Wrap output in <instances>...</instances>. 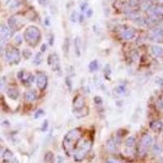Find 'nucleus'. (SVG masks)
<instances>
[{"label": "nucleus", "instance_id": "nucleus-1", "mask_svg": "<svg viewBox=\"0 0 163 163\" xmlns=\"http://www.w3.org/2000/svg\"><path fill=\"white\" fill-rule=\"evenodd\" d=\"M82 137V131L80 129H73L69 131L64 136L63 140L62 145L64 152L67 155H70L73 150L75 149V146L79 141L80 138Z\"/></svg>", "mask_w": 163, "mask_h": 163}, {"label": "nucleus", "instance_id": "nucleus-2", "mask_svg": "<svg viewBox=\"0 0 163 163\" xmlns=\"http://www.w3.org/2000/svg\"><path fill=\"white\" fill-rule=\"evenodd\" d=\"M24 39L30 45H37L41 39L40 30L35 26H29L24 33Z\"/></svg>", "mask_w": 163, "mask_h": 163}, {"label": "nucleus", "instance_id": "nucleus-3", "mask_svg": "<svg viewBox=\"0 0 163 163\" xmlns=\"http://www.w3.org/2000/svg\"><path fill=\"white\" fill-rule=\"evenodd\" d=\"M91 146H92V143L90 140L84 142L83 144L80 146V148L77 149L75 154H74V161H82V160H84V158L86 157L88 152H90Z\"/></svg>", "mask_w": 163, "mask_h": 163}, {"label": "nucleus", "instance_id": "nucleus-4", "mask_svg": "<svg viewBox=\"0 0 163 163\" xmlns=\"http://www.w3.org/2000/svg\"><path fill=\"white\" fill-rule=\"evenodd\" d=\"M6 60L10 63H19L21 60V53L16 48H10L5 52Z\"/></svg>", "mask_w": 163, "mask_h": 163}, {"label": "nucleus", "instance_id": "nucleus-5", "mask_svg": "<svg viewBox=\"0 0 163 163\" xmlns=\"http://www.w3.org/2000/svg\"><path fill=\"white\" fill-rule=\"evenodd\" d=\"M152 143H153V139L150 135H144L142 137L141 140H140V152H145L147 149L150 148L152 146Z\"/></svg>", "mask_w": 163, "mask_h": 163}, {"label": "nucleus", "instance_id": "nucleus-6", "mask_svg": "<svg viewBox=\"0 0 163 163\" xmlns=\"http://www.w3.org/2000/svg\"><path fill=\"white\" fill-rule=\"evenodd\" d=\"M149 39L152 42L155 43H160L163 41V30L161 27H157L155 28L151 31Z\"/></svg>", "mask_w": 163, "mask_h": 163}, {"label": "nucleus", "instance_id": "nucleus-7", "mask_svg": "<svg viewBox=\"0 0 163 163\" xmlns=\"http://www.w3.org/2000/svg\"><path fill=\"white\" fill-rule=\"evenodd\" d=\"M47 82H48L47 77L45 74L41 73V74H39V75L37 76L36 84L39 90H44V89L47 87Z\"/></svg>", "mask_w": 163, "mask_h": 163}, {"label": "nucleus", "instance_id": "nucleus-8", "mask_svg": "<svg viewBox=\"0 0 163 163\" xmlns=\"http://www.w3.org/2000/svg\"><path fill=\"white\" fill-rule=\"evenodd\" d=\"M47 64H48V65H51L53 68V69H56V70L60 69V60H59L58 56L56 54H52L48 56Z\"/></svg>", "mask_w": 163, "mask_h": 163}, {"label": "nucleus", "instance_id": "nucleus-9", "mask_svg": "<svg viewBox=\"0 0 163 163\" xmlns=\"http://www.w3.org/2000/svg\"><path fill=\"white\" fill-rule=\"evenodd\" d=\"M12 30L5 25H0V39L6 41L12 36Z\"/></svg>", "mask_w": 163, "mask_h": 163}, {"label": "nucleus", "instance_id": "nucleus-10", "mask_svg": "<svg viewBox=\"0 0 163 163\" xmlns=\"http://www.w3.org/2000/svg\"><path fill=\"white\" fill-rule=\"evenodd\" d=\"M73 108L74 110H79L83 109L85 107V100H84L83 96L81 95H78L74 98L73 102Z\"/></svg>", "mask_w": 163, "mask_h": 163}, {"label": "nucleus", "instance_id": "nucleus-11", "mask_svg": "<svg viewBox=\"0 0 163 163\" xmlns=\"http://www.w3.org/2000/svg\"><path fill=\"white\" fill-rule=\"evenodd\" d=\"M135 30L132 28L127 29L126 30H124V32L122 33V38L125 40H131L133 39L135 37Z\"/></svg>", "mask_w": 163, "mask_h": 163}, {"label": "nucleus", "instance_id": "nucleus-12", "mask_svg": "<svg viewBox=\"0 0 163 163\" xmlns=\"http://www.w3.org/2000/svg\"><path fill=\"white\" fill-rule=\"evenodd\" d=\"M7 96L10 98V99L13 100H16L19 97V91L17 90V88L16 87H9L7 88Z\"/></svg>", "mask_w": 163, "mask_h": 163}, {"label": "nucleus", "instance_id": "nucleus-13", "mask_svg": "<svg viewBox=\"0 0 163 163\" xmlns=\"http://www.w3.org/2000/svg\"><path fill=\"white\" fill-rule=\"evenodd\" d=\"M8 26L9 28L12 30H16L20 28L19 26V20L16 18V16H13L8 19Z\"/></svg>", "mask_w": 163, "mask_h": 163}, {"label": "nucleus", "instance_id": "nucleus-14", "mask_svg": "<svg viewBox=\"0 0 163 163\" xmlns=\"http://www.w3.org/2000/svg\"><path fill=\"white\" fill-rule=\"evenodd\" d=\"M24 97H25V100L28 102H33L35 101L37 98V93L34 90H30L27 91L25 95H24Z\"/></svg>", "mask_w": 163, "mask_h": 163}, {"label": "nucleus", "instance_id": "nucleus-15", "mask_svg": "<svg viewBox=\"0 0 163 163\" xmlns=\"http://www.w3.org/2000/svg\"><path fill=\"white\" fill-rule=\"evenodd\" d=\"M152 54L156 57H161L163 56V48L158 45H153L151 47Z\"/></svg>", "mask_w": 163, "mask_h": 163}, {"label": "nucleus", "instance_id": "nucleus-16", "mask_svg": "<svg viewBox=\"0 0 163 163\" xmlns=\"http://www.w3.org/2000/svg\"><path fill=\"white\" fill-rule=\"evenodd\" d=\"M74 50H75V54L77 57L81 56V39L79 37H77L74 39Z\"/></svg>", "mask_w": 163, "mask_h": 163}, {"label": "nucleus", "instance_id": "nucleus-17", "mask_svg": "<svg viewBox=\"0 0 163 163\" xmlns=\"http://www.w3.org/2000/svg\"><path fill=\"white\" fill-rule=\"evenodd\" d=\"M150 127L152 131H158L163 127V123L161 122V121H158V120L153 121V122H152L150 123Z\"/></svg>", "mask_w": 163, "mask_h": 163}, {"label": "nucleus", "instance_id": "nucleus-18", "mask_svg": "<svg viewBox=\"0 0 163 163\" xmlns=\"http://www.w3.org/2000/svg\"><path fill=\"white\" fill-rule=\"evenodd\" d=\"M106 146H107L108 150L111 151V152L116 150V148H118L116 145V142H115V140H112V139H110V140H108L107 144H106Z\"/></svg>", "mask_w": 163, "mask_h": 163}, {"label": "nucleus", "instance_id": "nucleus-19", "mask_svg": "<svg viewBox=\"0 0 163 163\" xmlns=\"http://www.w3.org/2000/svg\"><path fill=\"white\" fill-rule=\"evenodd\" d=\"M55 157L52 152H47L44 156V161L45 163H54Z\"/></svg>", "mask_w": 163, "mask_h": 163}, {"label": "nucleus", "instance_id": "nucleus-20", "mask_svg": "<svg viewBox=\"0 0 163 163\" xmlns=\"http://www.w3.org/2000/svg\"><path fill=\"white\" fill-rule=\"evenodd\" d=\"M135 144V138L133 136H130L127 139L126 142H125V145L127 148H133Z\"/></svg>", "mask_w": 163, "mask_h": 163}, {"label": "nucleus", "instance_id": "nucleus-21", "mask_svg": "<svg viewBox=\"0 0 163 163\" xmlns=\"http://www.w3.org/2000/svg\"><path fill=\"white\" fill-rule=\"evenodd\" d=\"M43 60V56L42 55L41 52L38 53L36 56H35V58H34V60H33V64H35V65H39V64H42Z\"/></svg>", "mask_w": 163, "mask_h": 163}, {"label": "nucleus", "instance_id": "nucleus-22", "mask_svg": "<svg viewBox=\"0 0 163 163\" xmlns=\"http://www.w3.org/2000/svg\"><path fill=\"white\" fill-rule=\"evenodd\" d=\"M99 68V63L96 60H92V61H91L90 64H89V70L91 72H95V71H96Z\"/></svg>", "mask_w": 163, "mask_h": 163}, {"label": "nucleus", "instance_id": "nucleus-23", "mask_svg": "<svg viewBox=\"0 0 163 163\" xmlns=\"http://www.w3.org/2000/svg\"><path fill=\"white\" fill-rule=\"evenodd\" d=\"M152 6V5L151 4V2H149V1H147V0L144 1L143 2H140V7H141V9L143 11L148 12V9L150 8Z\"/></svg>", "mask_w": 163, "mask_h": 163}, {"label": "nucleus", "instance_id": "nucleus-24", "mask_svg": "<svg viewBox=\"0 0 163 163\" xmlns=\"http://www.w3.org/2000/svg\"><path fill=\"white\" fill-rule=\"evenodd\" d=\"M2 157H3V159L6 160V161H9V160H11L12 158L13 157V153L8 149H6V150L3 152L2 153Z\"/></svg>", "mask_w": 163, "mask_h": 163}, {"label": "nucleus", "instance_id": "nucleus-25", "mask_svg": "<svg viewBox=\"0 0 163 163\" xmlns=\"http://www.w3.org/2000/svg\"><path fill=\"white\" fill-rule=\"evenodd\" d=\"M7 82L5 77H0V92H2L6 88Z\"/></svg>", "mask_w": 163, "mask_h": 163}, {"label": "nucleus", "instance_id": "nucleus-26", "mask_svg": "<svg viewBox=\"0 0 163 163\" xmlns=\"http://www.w3.org/2000/svg\"><path fill=\"white\" fill-rule=\"evenodd\" d=\"M23 56L25 57V58L26 59V60H28V59H30L31 56H32V52L30 51V49H28V48H26V49H24L23 51Z\"/></svg>", "mask_w": 163, "mask_h": 163}, {"label": "nucleus", "instance_id": "nucleus-27", "mask_svg": "<svg viewBox=\"0 0 163 163\" xmlns=\"http://www.w3.org/2000/svg\"><path fill=\"white\" fill-rule=\"evenodd\" d=\"M128 4L130 7H135L140 4V0H129Z\"/></svg>", "mask_w": 163, "mask_h": 163}, {"label": "nucleus", "instance_id": "nucleus-28", "mask_svg": "<svg viewBox=\"0 0 163 163\" xmlns=\"http://www.w3.org/2000/svg\"><path fill=\"white\" fill-rule=\"evenodd\" d=\"M114 91H115L117 94L122 95V94H123V93H125V91H126V88H125V86H118V87L115 88Z\"/></svg>", "mask_w": 163, "mask_h": 163}, {"label": "nucleus", "instance_id": "nucleus-29", "mask_svg": "<svg viewBox=\"0 0 163 163\" xmlns=\"http://www.w3.org/2000/svg\"><path fill=\"white\" fill-rule=\"evenodd\" d=\"M69 48V39H65V41H64V45H63V50H64V53H65V55H67V53H68Z\"/></svg>", "mask_w": 163, "mask_h": 163}, {"label": "nucleus", "instance_id": "nucleus-30", "mask_svg": "<svg viewBox=\"0 0 163 163\" xmlns=\"http://www.w3.org/2000/svg\"><path fill=\"white\" fill-rule=\"evenodd\" d=\"M48 127H49V122H48V121L44 120L43 122V124H42V128H41V131H43V132H45V131H47Z\"/></svg>", "mask_w": 163, "mask_h": 163}, {"label": "nucleus", "instance_id": "nucleus-31", "mask_svg": "<svg viewBox=\"0 0 163 163\" xmlns=\"http://www.w3.org/2000/svg\"><path fill=\"white\" fill-rule=\"evenodd\" d=\"M77 19H78V14H77V12L74 11L72 14H71L70 21L72 22H73V23H75V22L77 21Z\"/></svg>", "mask_w": 163, "mask_h": 163}, {"label": "nucleus", "instance_id": "nucleus-32", "mask_svg": "<svg viewBox=\"0 0 163 163\" xmlns=\"http://www.w3.org/2000/svg\"><path fill=\"white\" fill-rule=\"evenodd\" d=\"M44 115V111L43 109H39L35 112V118H40L41 117H43Z\"/></svg>", "mask_w": 163, "mask_h": 163}, {"label": "nucleus", "instance_id": "nucleus-33", "mask_svg": "<svg viewBox=\"0 0 163 163\" xmlns=\"http://www.w3.org/2000/svg\"><path fill=\"white\" fill-rule=\"evenodd\" d=\"M14 41H15V43L16 45H21L22 43V38L21 36H20V35H16L15 37V39H14Z\"/></svg>", "mask_w": 163, "mask_h": 163}, {"label": "nucleus", "instance_id": "nucleus-34", "mask_svg": "<svg viewBox=\"0 0 163 163\" xmlns=\"http://www.w3.org/2000/svg\"><path fill=\"white\" fill-rule=\"evenodd\" d=\"M161 151V147L159 144H156L154 146H153V152H156V153H158Z\"/></svg>", "mask_w": 163, "mask_h": 163}, {"label": "nucleus", "instance_id": "nucleus-35", "mask_svg": "<svg viewBox=\"0 0 163 163\" xmlns=\"http://www.w3.org/2000/svg\"><path fill=\"white\" fill-rule=\"evenodd\" d=\"M94 100H95V103L96 104V105H100V104H102V102H103V100H102V98L100 96L95 97Z\"/></svg>", "mask_w": 163, "mask_h": 163}, {"label": "nucleus", "instance_id": "nucleus-36", "mask_svg": "<svg viewBox=\"0 0 163 163\" xmlns=\"http://www.w3.org/2000/svg\"><path fill=\"white\" fill-rule=\"evenodd\" d=\"M88 9V4L86 2H83L81 4V10L82 12H85Z\"/></svg>", "mask_w": 163, "mask_h": 163}, {"label": "nucleus", "instance_id": "nucleus-37", "mask_svg": "<svg viewBox=\"0 0 163 163\" xmlns=\"http://www.w3.org/2000/svg\"><path fill=\"white\" fill-rule=\"evenodd\" d=\"M92 15H93V10L91 8H88L87 10H86V16H87L88 18L91 17Z\"/></svg>", "mask_w": 163, "mask_h": 163}, {"label": "nucleus", "instance_id": "nucleus-38", "mask_svg": "<svg viewBox=\"0 0 163 163\" xmlns=\"http://www.w3.org/2000/svg\"><path fill=\"white\" fill-rule=\"evenodd\" d=\"M157 107L160 109H163V99H160L157 101Z\"/></svg>", "mask_w": 163, "mask_h": 163}, {"label": "nucleus", "instance_id": "nucleus-39", "mask_svg": "<svg viewBox=\"0 0 163 163\" xmlns=\"http://www.w3.org/2000/svg\"><path fill=\"white\" fill-rule=\"evenodd\" d=\"M156 82L160 84L161 86H163V79L162 78H161V77H157V79H156Z\"/></svg>", "mask_w": 163, "mask_h": 163}, {"label": "nucleus", "instance_id": "nucleus-40", "mask_svg": "<svg viewBox=\"0 0 163 163\" xmlns=\"http://www.w3.org/2000/svg\"><path fill=\"white\" fill-rule=\"evenodd\" d=\"M38 2L41 6H45L47 3V0H38Z\"/></svg>", "mask_w": 163, "mask_h": 163}, {"label": "nucleus", "instance_id": "nucleus-41", "mask_svg": "<svg viewBox=\"0 0 163 163\" xmlns=\"http://www.w3.org/2000/svg\"><path fill=\"white\" fill-rule=\"evenodd\" d=\"M46 50H47V45H46L45 43H44V44H43L42 47H41V52H46Z\"/></svg>", "mask_w": 163, "mask_h": 163}, {"label": "nucleus", "instance_id": "nucleus-42", "mask_svg": "<svg viewBox=\"0 0 163 163\" xmlns=\"http://www.w3.org/2000/svg\"><path fill=\"white\" fill-rule=\"evenodd\" d=\"M83 20H84V16L83 15H79L78 16V21H79L80 23H82V22L83 21Z\"/></svg>", "mask_w": 163, "mask_h": 163}, {"label": "nucleus", "instance_id": "nucleus-43", "mask_svg": "<svg viewBox=\"0 0 163 163\" xmlns=\"http://www.w3.org/2000/svg\"><path fill=\"white\" fill-rule=\"evenodd\" d=\"M48 20H49V18H46L45 19V22H46V26H50V25H51V23H50V21H48Z\"/></svg>", "mask_w": 163, "mask_h": 163}, {"label": "nucleus", "instance_id": "nucleus-44", "mask_svg": "<svg viewBox=\"0 0 163 163\" xmlns=\"http://www.w3.org/2000/svg\"><path fill=\"white\" fill-rule=\"evenodd\" d=\"M10 1H11V0H2V2H4L5 4H8L9 2H10Z\"/></svg>", "mask_w": 163, "mask_h": 163}, {"label": "nucleus", "instance_id": "nucleus-45", "mask_svg": "<svg viewBox=\"0 0 163 163\" xmlns=\"http://www.w3.org/2000/svg\"><path fill=\"white\" fill-rule=\"evenodd\" d=\"M107 163H115V162H114V161H109Z\"/></svg>", "mask_w": 163, "mask_h": 163}, {"label": "nucleus", "instance_id": "nucleus-46", "mask_svg": "<svg viewBox=\"0 0 163 163\" xmlns=\"http://www.w3.org/2000/svg\"><path fill=\"white\" fill-rule=\"evenodd\" d=\"M157 1L159 2H163V0H157Z\"/></svg>", "mask_w": 163, "mask_h": 163}, {"label": "nucleus", "instance_id": "nucleus-47", "mask_svg": "<svg viewBox=\"0 0 163 163\" xmlns=\"http://www.w3.org/2000/svg\"><path fill=\"white\" fill-rule=\"evenodd\" d=\"M161 29H162V30H163V26H162V27H161Z\"/></svg>", "mask_w": 163, "mask_h": 163}]
</instances>
